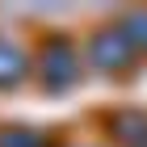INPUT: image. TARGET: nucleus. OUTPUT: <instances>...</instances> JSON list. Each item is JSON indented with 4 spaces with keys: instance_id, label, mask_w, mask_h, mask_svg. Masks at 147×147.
Segmentation results:
<instances>
[{
    "instance_id": "1",
    "label": "nucleus",
    "mask_w": 147,
    "mask_h": 147,
    "mask_svg": "<svg viewBox=\"0 0 147 147\" xmlns=\"http://www.w3.org/2000/svg\"><path fill=\"white\" fill-rule=\"evenodd\" d=\"M34 71H38V80H42L46 92H67L80 80V59H76V51H71V42L63 34H46L42 46H38Z\"/></svg>"
},
{
    "instance_id": "2",
    "label": "nucleus",
    "mask_w": 147,
    "mask_h": 147,
    "mask_svg": "<svg viewBox=\"0 0 147 147\" xmlns=\"http://www.w3.org/2000/svg\"><path fill=\"white\" fill-rule=\"evenodd\" d=\"M135 46H130V38L122 34V25H105V30H97V34L88 38V59L92 67L105 71V76H122L130 63H135Z\"/></svg>"
},
{
    "instance_id": "3",
    "label": "nucleus",
    "mask_w": 147,
    "mask_h": 147,
    "mask_svg": "<svg viewBox=\"0 0 147 147\" xmlns=\"http://www.w3.org/2000/svg\"><path fill=\"white\" fill-rule=\"evenodd\" d=\"M109 139H118L122 147H147V109L109 113Z\"/></svg>"
},
{
    "instance_id": "4",
    "label": "nucleus",
    "mask_w": 147,
    "mask_h": 147,
    "mask_svg": "<svg viewBox=\"0 0 147 147\" xmlns=\"http://www.w3.org/2000/svg\"><path fill=\"white\" fill-rule=\"evenodd\" d=\"M25 76H30V55L17 42L0 38V88H17Z\"/></svg>"
},
{
    "instance_id": "5",
    "label": "nucleus",
    "mask_w": 147,
    "mask_h": 147,
    "mask_svg": "<svg viewBox=\"0 0 147 147\" xmlns=\"http://www.w3.org/2000/svg\"><path fill=\"white\" fill-rule=\"evenodd\" d=\"M0 147H46V139L38 130H25V126H4L0 130Z\"/></svg>"
},
{
    "instance_id": "6",
    "label": "nucleus",
    "mask_w": 147,
    "mask_h": 147,
    "mask_svg": "<svg viewBox=\"0 0 147 147\" xmlns=\"http://www.w3.org/2000/svg\"><path fill=\"white\" fill-rule=\"evenodd\" d=\"M122 34L130 38L135 51H147V13H126L122 17Z\"/></svg>"
}]
</instances>
